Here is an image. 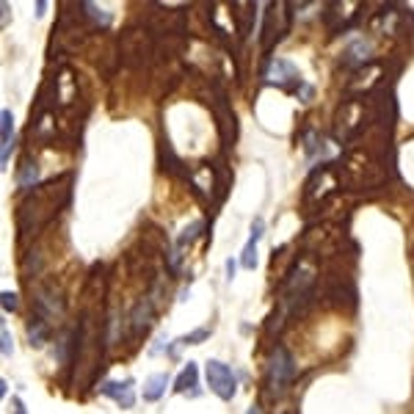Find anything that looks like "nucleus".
Here are the masks:
<instances>
[{
  "mask_svg": "<svg viewBox=\"0 0 414 414\" xmlns=\"http://www.w3.org/2000/svg\"><path fill=\"white\" fill-rule=\"evenodd\" d=\"M205 376H207V386L210 392H216L221 401H232L238 392V379L232 373V367L221 362V359H210L205 365Z\"/></svg>",
  "mask_w": 414,
  "mask_h": 414,
  "instance_id": "nucleus-1",
  "label": "nucleus"
},
{
  "mask_svg": "<svg viewBox=\"0 0 414 414\" xmlns=\"http://www.w3.org/2000/svg\"><path fill=\"white\" fill-rule=\"evenodd\" d=\"M293 376H296V362H293L290 351L285 346H276L274 359H271V389L276 395H282L293 382Z\"/></svg>",
  "mask_w": 414,
  "mask_h": 414,
  "instance_id": "nucleus-2",
  "label": "nucleus"
},
{
  "mask_svg": "<svg viewBox=\"0 0 414 414\" xmlns=\"http://www.w3.org/2000/svg\"><path fill=\"white\" fill-rule=\"evenodd\" d=\"M265 78H268L271 83H279V86L287 89V92H296V95H298V89L304 86V80H301L298 69L290 64V61H285V59L271 61V69L265 72Z\"/></svg>",
  "mask_w": 414,
  "mask_h": 414,
  "instance_id": "nucleus-3",
  "label": "nucleus"
},
{
  "mask_svg": "<svg viewBox=\"0 0 414 414\" xmlns=\"http://www.w3.org/2000/svg\"><path fill=\"white\" fill-rule=\"evenodd\" d=\"M122 56L128 64H147V56H152V44L144 33L128 31L122 36Z\"/></svg>",
  "mask_w": 414,
  "mask_h": 414,
  "instance_id": "nucleus-4",
  "label": "nucleus"
},
{
  "mask_svg": "<svg viewBox=\"0 0 414 414\" xmlns=\"http://www.w3.org/2000/svg\"><path fill=\"white\" fill-rule=\"evenodd\" d=\"M282 8H285V3H274L271 11L265 14V23H262V50H265V53H268V50L285 36L287 28H290V17H287L285 23H276V17L282 14Z\"/></svg>",
  "mask_w": 414,
  "mask_h": 414,
  "instance_id": "nucleus-5",
  "label": "nucleus"
},
{
  "mask_svg": "<svg viewBox=\"0 0 414 414\" xmlns=\"http://www.w3.org/2000/svg\"><path fill=\"white\" fill-rule=\"evenodd\" d=\"M213 105H216V119H219V130H221L224 144H232L235 141V114L226 102V95L216 86V97H213Z\"/></svg>",
  "mask_w": 414,
  "mask_h": 414,
  "instance_id": "nucleus-6",
  "label": "nucleus"
},
{
  "mask_svg": "<svg viewBox=\"0 0 414 414\" xmlns=\"http://www.w3.org/2000/svg\"><path fill=\"white\" fill-rule=\"evenodd\" d=\"M11 147H14V116L8 108L0 111V169H8L11 158Z\"/></svg>",
  "mask_w": 414,
  "mask_h": 414,
  "instance_id": "nucleus-7",
  "label": "nucleus"
},
{
  "mask_svg": "<svg viewBox=\"0 0 414 414\" xmlns=\"http://www.w3.org/2000/svg\"><path fill=\"white\" fill-rule=\"evenodd\" d=\"M102 395L114 398L122 409H133V403H135V384H133V379H125V382H105L102 384Z\"/></svg>",
  "mask_w": 414,
  "mask_h": 414,
  "instance_id": "nucleus-8",
  "label": "nucleus"
},
{
  "mask_svg": "<svg viewBox=\"0 0 414 414\" xmlns=\"http://www.w3.org/2000/svg\"><path fill=\"white\" fill-rule=\"evenodd\" d=\"M262 229H265L262 219H255V224H252V235H249V243H246L243 257H241L243 268H249V271H252V268L257 265V243H260V238H262Z\"/></svg>",
  "mask_w": 414,
  "mask_h": 414,
  "instance_id": "nucleus-9",
  "label": "nucleus"
},
{
  "mask_svg": "<svg viewBox=\"0 0 414 414\" xmlns=\"http://www.w3.org/2000/svg\"><path fill=\"white\" fill-rule=\"evenodd\" d=\"M166 386H169V373H155V376H150V379L144 382L141 395H144V401H147V403H155V401L163 398Z\"/></svg>",
  "mask_w": 414,
  "mask_h": 414,
  "instance_id": "nucleus-10",
  "label": "nucleus"
},
{
  "mask_svg": "<svg viewBox=\"0 0 414 414\" xmlns=\"http://www.w3.org/2000/svg\"><path fill=\"white\" fill-rule=\"evenodd\" d=\"M196 379H199V367H196V362H188L185 367H183V373L174 379V392H180V395H185V392H191L196 395Z\"/></svg>",
  "mask_w": 414,
  "mask_h": 414,
  "instance_id": "nucleus-11",
  "label": "nucleus"
},
{
  "mask_svg": "<svg viewBox=\"0 0 414 414\" xmlns=\"http://www.w3.org/2000/svg\"><path fill=\"white\" fill-rule=\"evenodd\" d=\"M367 59H370V44L367 42H353L348 50L343 53V64L346 66H365L367 64Z\"/></svg>",
  "mask_w": 414,
  "mask_h": 414,
  "instance_id": "nucleus-12",
  "label": "nucleus"
},
{
  "mask_svg": "<svg viewBox=\"0 0 414 414\" xmlns=\"http://www.w3.org/2000/svg\"><path fill=\"white\" fill-rule=\"evenodd\" d=\"M47 337H50V326H47V320L39 318V315H31V323H28V340H31V346L42 348V346L47 343Z\"/></svg>",
  "mask_w": 414,
  "mask_h": 414,
  "instance_id": "nucleus-13",
  "label": "nucleus"
},
{
  "mask_svg": "<svg viewBox=\"0 0 414 414\" xmlns=\"http://www.w3.org/2000/svg\"><path fill=\"white\" fill-rule=\"evenodd\" d=\"M36 177H39L36 163H23V166H20V174H17V183H20V188H33Z\"/></svg>",
  "mask_w": 414,
  "mask_h": 414,
  "instance_id": "nucleus-14",
  "label": "nucleus"
},
{
  "mask_svg": "<svg viewBox=\"0 0 414 414\" xmlns=\"http://www.w3.org/2000/svg\"><path fill=\"white\" fill-rule=\"evenodd\" d=\"M210 337V329L205 326V329H196V331H191V334H185L183 340H177L180 346H199V343H205Z\"/></svg>",
  "mask_w": 414,
  "mask_h": 414,
  "instance_id": "nucleus-15",
  "label": "nucleus"
},
{
  "mask_svg": "<svg viewBox=\"0 0 414 414\" xmlns=\"http://www.w3.org/2000/svg\"><path fill=\"white\" fill-rule=\"evenodd\" d=\"M3 310H6V312H17V310H20V298H17V293L3 290Z\"/></svg>",
  "mask_w": 414,
  "mask_h": 414,
  "instance_id": "nucleus-16",
  "label": "nucleus"
},
{
  "mask_svg": "<svg viewBox=\"0 0 414 414\" xmlns=\"http://www.w3.org/2000/svg\"><path fill=\"white\" fill-rule=\"evenodd\" d=\"M0 337H3V356L8 359V356L14 353V340H11V331H8L6 323H3V329H0Z\"/></svg>",
  "mask_w": 414,
  "mask_h": 414,
  "instance_id": "nucleus-17",
  "label": "nucleus"
},
{
  "mask_svg": "<svg viewBox=\"0 0 414 414\" xmlns=\"http://www.w3.org/2000/svg\"><path fill=\"white\" fill-rule=\"evenodd\" d=\"M8 409H11V412H8V414H28V409H25V403H23V398H17V395L11 398V403H8Z\"/></svg>",
  "mask_w": 414,
  "mask_h": 414,
  "instance_id": "nucleus-18",
  "label": "nucleus"
},
{
  "mask_svg": "<svg viewBox=\"0 0 414 414\" xmlns=\"http://www.w3.org/2000/svg\"><path fill=\"white\" fill-rule=\"evenodd\" d=\"M235 268H238V265H235V260H226V279H229V282L235 279Z\"/></svg>",
  "mask_w": 414,
  "mask_h": 414,
  "instance_id": "nucleus-19",
  "label": "nucleus"
},
{
  "mask_svg": "<svg viewBox=\"0 0 414 414\" xmlns=\"http://www.w3.org/2000/svg\"><path fill=\"white\" fill-rule=\"evenodd\" d=\"M6 392H8V382H6V379H3V382H0V395H3V398H6Z\"/></svg>",
  "mask_w": 414,
  "mask_h": 414,
  "instance_id": "nucleus-20",
  "label": "nucleus"
},
{
  "mask_svg": "<svg viewBox=\"0 0 414 414\" xmlns=\"http://www.w3.org/2000/svg\"><path fill=\"white\" fill-rule=\"evenodd\" d=\"M36 8H39L36 14H44V8H47V3H44V0H39V3H36Z\"/></svg>",
  "mask_w": 414,
  "mask_h": 414,
  "instance_id": "nucleus-21",
  "label": "nucleus"
},
{
  "mask_svg": "<svg viewBox=\"0 0 414 414\" xmlns=\"http://www.w3.org/2000/svg\"><path fill=\"white\" fill-rule=\"evenodd\" d=\"M246 414H262V412H260V406H252V409H249Z\"/></svg>",
  "mask_w": 414,
  "mask_h": 414,
  "instance_id": "nucleus-22",
  "label": "nucleus"
},
{
  "mask_svg": "<svg viewBox=\"0 0 414 414\" xmlns=\"http://www.w3.org/2000/svg\"><path fill=\"white\" fill-rule=\"evenodd\" d=\"M287 414H293V412H287Z\"/></svg>",
  "mask_w": 414,
  "mask_h": 414,
  "instance_id": "nucleus-23",
  "label": "nucleus"
}]
</instances>
